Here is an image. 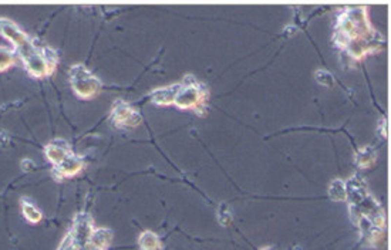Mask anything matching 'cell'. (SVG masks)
Masks as SVG:
<instances>
[{
    "label": "cell",
    "mask_w": 391,
    "mask_h": 250,
    "mask_svg": "<svg viewBox=\"0 0 391 250\" xmlns=\"http://www.w3.org/2000/svg\"><path fill=\"white\" fill-rule=\"evenodd\" d=\"M0 33L7 38L23 58L27 73L34 78H43L53 73L57 64V57L49 47H37L32 38L19 29L15 21L0 19Z\"/></svg>",
    "instance_id": "1"
},
{
    "label": "cell",
    "mask_w": 391,
    "mask_h": 250,
    "mask_svg": "<svg viewBox=\"0 0 391 250\" xmlns=\"http://www.w3.org/2000/svg\"><path fill=\"white\" fill-rule=\"evenodd\" d=\"M93 232V219L87 213L77 215L73 229L65 236L59 250H85L91 242Z\"/></svg>",
    "instance_id": "2"
},
{
    "label": "cell",
    "mask_w": 391,
    "mask_h": 250,
    "mask_svg": "<svg viewBox=\"0 0 391 250\" xmlns=\"http://www.w3.org/2000/svg\"><path fill=\"white\" fill-rule=\"evenodd\" d=\"M70 83L74 93L82 98H93L94 96H97L101 88L100 81L82 64L71 67Z\"/></svg>",
    "instance_id": "3"
},
{
    "label": "cell",
    "mask_w": 391,
    "mask_h": 250,
    "mask_svg": "<svg viewBox=\"0 0 391 250\" xmlns=\"http://www.w3.org/2000/svg\"><path fill=\"white\" fill-rule=\"evenodd\" d=\"M140 114L123 101H117L113 108V121L118 127H135L140 122Z\"/></svg>",
    "instance_id": "4"
},
{
    "label": "cell",
    "mask_w": 391,
    "mask_h": 250,
    "mask_svg": "<svg viewBox=\"0 0 391 250\" xmlns=\"http://www.w3.org/2000/svg\"><path fill=\"white\" fill-rule=\"evenodd\" d=\"M82 168V159L79 158L77 155H73L71 152L63 159V162H60L57 167H54L53 172L56 175L57 179H63V178H70L74 176L76 173H79Z\"/></svg>",
    "instance_id": "5"
},
{
    "label": "cell",
    "mask_w": 391,
    "mask_h": 250,
    "mask_svg": "<svg viewBox=\"0 0 391 250\" xmlns=\"http://www.w3.org/2000/svg\"><path fill=\"white\" fill-rule=\"evenodd\" d=\"M68 154H70V150H68V147L65 145V142H63V141H53V142L47 144L46 148H44L46 158L54 167H57L60 162H63V159Z\"/></svg>",
    "instance_id": "6"
},
{
    "label": "cell",
    "mask_w": 391,
    "mask_h": 250,
    "mask_svg": "<svg viewBox=\"0 0 391 250\" xmlns=\"http://www.w3.org/2000/svg\"><path fill=\"white\" fill-rule=\"evenodd\" d=\"M113 239V233L108 229H96L91 234V245L96 246L98 249H104L110 246Z\"/></svg>",
    "instance_id": "7"
},
{
    "label": "cell",
    "mask_w": 391,
    "mask_h": 250,
    "mask_svg": "<svg viewBox=\"0 0 391 250\" xmlns=\"http://www.w3.org/2000/svg\"><path fill=\"white\" fill-rule=\"evenodd\" d=\"M141 250H161V242L160 237L152 232H143L138 239Z\"/></svg>",
    "instance_id": "8"
},
{
    "label": "cell",
    "mask_w": 391,
    "mask_h": 250,
    "mask_svg": "<svg viewBox=\"0 0 391 250\" xmlns=\"http://www.w3.org/2000/svg\"><path fill=\"white\" fill-rule=\"evenodd\" d=\"M21 212H23L24 217L32 223H39L43 217L41 212L27 199H21Z\"/></svg>",
    "instance_id": "9"
},
{
    "label": "cell",
    "mask_w": 391,
    "mask_h": 250,
    "mask_svg": "<svg viewBox=\"0 0 391 250\" xmlns=\"http://www.w3.org/2000/svg\"><path fill=\"white\" fill-rule=\"evenodd\" d=\"M15 54L7 47H0V73L9 70L12 66H15Z\"/></svg>",
    "instance_id": "10"
},
{
    "label": "cell",
    "mask_w": 391,
    "mask_h": 250,
    "mask_svg": "<svg viewBox=\"0 0 391 250\" xmlns=\"http://www.w3.org/2000/svg\"><path fill=\"white\" fill-rule=\"evenodd\" d=\"M342 184L343 182L336 181L333 184V186H331V189H330V196L334 200L346 199V186Z\"/></svg>",
    "instance_id": "11"
}]
</instances>
